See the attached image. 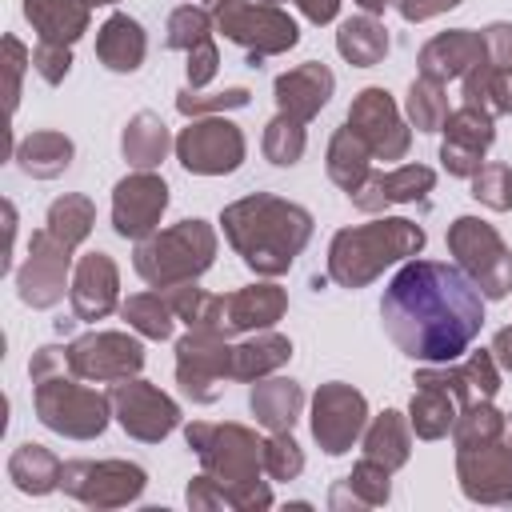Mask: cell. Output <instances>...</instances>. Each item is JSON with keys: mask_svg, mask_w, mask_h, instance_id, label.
<instances>
[{"mask_svg": "<svg viewBox=\"0 0 512 512\" xmlns=\"http://www.w3.org/2000/svg\"><path fill=\"white\" fill-rule=\"evenodd\" d=\"M32 404H36L40 424L68 440H96L112 420L108 392L84 388L80 376H72L68 368L32 380Z\"/></svg>", "mask_w": 512, "mask_h": 512, "instance_id": "5", "label": "cell"}, {"mask_svg": "<svg viewBox=\"0 0 512 512\" xmlns=\"http://www.w3.org/2000/svg\"><path fill=\"white\" fill-rule=\"evenodd\" d=\"M184 440L200 456V468L220 484H252L264 472V440L244 424L192 420Z\"/></svg>", "mask_w": 512, "mask_h": 512, "instance_id": "7", "label": "cell"}, {"mask_svg": "<svg viewBox=\"0 0 512 512\" xmlns=\"http://www.w3.org/2000/svg\"><path fill=\"white\" fill-rule=\"evenodd\" d=\"M460 0H396V12L408 20V24H420V20H432L440 12H452Z\"/></svg>", "mask_w": 512, "mask_h": 512, "instance_id": "53", "label": "cell"}, {"mask_svg": "<svg viewBox=\"0 0 512 512\" xmlns=\"http://www.w3.org/2000/svg\"><path fill=\"white\" fill-rule=\"evenodd\" d=\"M356 4H360L368 16H380V12H384L388 4H396V0H356Z\"/></svg>", "mask_w": 512, "mask_h": 512, "instance_id": "56", "label": "cell"}, {"mask_svg": "<svg viewBox=\"0 0 512 512\" xmlns=\"http://www.w3.org/2000/svg\"><path fill=\"white\" fill-rule=\"evenodd\" d=\"M252 100L248 88H224V92H204V88H180L176 92V112L180 116H220L232 108H244Z\"/></svg>", "mask_w": 512, "mask_h": 512, "instance_id": "45", "label": "cell"}, {"mask_svg": "<svg viewBox=\"0 0 512 512\" xmlns=\"http://www.w3.org/2000/svg\"><path fill=\"white\" fill-rule=\"evenodd\" d=\"M60 472H64V464L56 460V452L44 448V444H36V440L20 444L8 456V480L24 496H48V492H56L60 488Z\"/></svg>", "mask_w": 512, "mask_h": 512, "instance_id": "34", "label": "cell"}, {"mask_svg": "<svg viewBox=\"0 0 512 512\" xmlns=\"http://www.w3.org/2000/svg\"><path fill=\"white\" fill-rule=\"evenodd\" d=\"M420 248H424V228L408 216L352 224V228H340L328 244V276L340 288H364L384 268L412 260Z\"/></svg>", "mask_w": 512, "mask_h": 512, "instance_id": "3", "label": "cell"}, {"mask_svg": "<svg viewBox=\"0 0 512 512\" xmlns=\"http://www.w3.org/2000/svg\"><path fill=\"white\" fill-rule=\"evenodd\" d=\"M292 360V340L284 332H252L248 340L232 344V380H260L272 376L276 368H284Z\"/></svg>", "mask_w": 512, "mask_h": 512, "instance_id": "30", "label": "cell"}, {"mask_svg": "<svg viewBox=\"0 0 512 512\" xmlns=\"http://www.w3.org/2000/svg\"><path fill=\"white\" fill-rule=\"evenodd\" d=\"M120 316H124L140 336H148V340H168V336H172V324H176V312H172V304L164 300L160 288H156V292H136V296H128V300L120 304Z\"/></svg>", "mask_w": 512, "mask_h": 512, "instance_id": "40", "label": "cell"}, {"mask_svg": "<svg viewBox=\"0 0 512 512\" xmlns=\"http://www.w3.org/2000/svg\"><path fill=\"white\" fill-rule=\"evenodd\" d=\"M392 344L420 364H452L484 328V292L460 264L404 260L380 296Z\"/></svg>", "mask_w": 512, "mask_h": 512, "instance_id": "1", "label": "cell"}, {"mask_svg": "<svg viewBox=\"0 0 512 512\" xmlns=\"http://www.w3.org/2000/svg\"><path fill=\"white\" fill-rule=\"evenodd\" d=\"M492 356H496L500 372H512V324L492 336Z\"/></svg>", "mask_w": 512, "mask_h": 512, "instance_id": "55", "label": "cell"}, {"mask_svg": "<svg viewBox=\"0 0 512 512\" xmlns=\"http://www.w3.org/2000/svg\"><path fill=\"white\" fill-rule=\"evenodd\" d=\"M372 152V160H404L412 148V128L404 124L396 100L388 88H364L356 92L348 120H344Z\"/></svg>", "mask_w": 512, "mask_h": 512, "instance_id": "15", "label": "cell"}, {"mask_svg": "<svg viewBox=\"0 0 512 512\" xmlns=\"http://www.w3.org/2000/svg\"><path fill=\"white\" fill-rule=\"evenodd\" d=\"M92 224H96V204H92L88 196H80V192L56 196V200L48 204V216H44V228H48L56 240H64L68 248H80V244L88 240Z\"/></svg>", "mask_w": 512, "mask_h": 512, "instance_id": "39", "label": "cell"}, {"mask_svg": "<svg viewBox=\"0 0 512 512\" xmlns=\"http://www.w3.org/2000/svg\"><path fill=\"white\" fill-rule=\"evenodd\" d=\"M288 312V292L280 284H248L224 296V332H264Z\"/></svg>", "mask_w": 512, "mask_h": 512, "instance_id": "24", "label": "cell"}, {"mask_svg": "<svg viewBox=\"0 0 512 512\" xmlns=\"http://www.w3.org/2000/svg\"><path fill=\"white\" fill-rule=\"evenodd\" d=\"M304 472V452L292 440V432H272L264 440V476L272 480H296Z\"/></svg>", "mask_w": 512, "mask_h": 512, "instance_id": "47", "label": "cell"}, {"mask_svg": "<svg viewBox=\"0 0 512 512\" xmlns=\"http://www.w3.org/2000/svg\"><path fill=\"white\" fill-rule=\"evenodd\" d=\"M328 180L336 184V188H344L348 196L352 192H360L364 188V180L372 176V152H368V144L348 128V124H340L336 132H332V140H328Z\"/></svg>", "mask_w": 512, "mask_h": 512, "instance_id": "33", "label": "cell"}, {"mask_svg": "<svg viewBox=\"0 0 512 512\" xmlns=\"http://www.w3.org/2000/svg\"><path fill=\"white\" fill-rule=\"evenodd\" d=\"M24 20L44 44H76L88 32L92 4L88 0H24Z\"/></svg>", "mask_w": 512, "mask_h": 512, "instance_id": "26", "label": "cell"}, {"mask_svg": "<svg viewBox=\"0 0 512 512\" xmlns=\"http://www.w3.org/2000/svg\"><path fill=\"white\" fill-rule=\"evenodd\" d=\"M336 52L352 68H372V64H380L388 56V28L368 12L348 16L340 24V32H336Z\"/></svg>", "mask_w": 512, "mask_h": 512, "instance_id": "36", "label": "cell"}, {"mask_svg": "<svg viewBox=\"0 0 512 512\" xmlns=\"http://www.w3.org/2000/svg\"><path fill=\"white\" fill-rule=\"evenodd\" d=\"M388 500H392V472L384 464L368 460V456L344 480H336L332 492H328V504L336 512H344V508H380Z\"/></svg>", "mask_w": 512, "mask_h": 512, "instance_id": "29", "label": "cell"}, {"mask_svg": "<svg viewBox=\"0 0 512 512\" xmlns=\"http://www.w3.org/2000/svg\"><path fill=\"white\" fill-rule=\"evenodd\" d=\"M144 368V344L128 332H84L68 344V372L88 384H116Z\"/></svg>", "mask_w": 512, "mask_h": 512, "instance_id": "13", "label": "cell"}, {"mask_svg": "<svg viewBox=\"0 0 512 512\" xmlns=\"http://www.w3.org/2000/svg\"><path fill=\"white\" fill-rule=\"evenodd\" d=\"M464 376H468V388L476 400H492L496 388H500V364L492 356V348H480V352H468V360L460 364Z\"/></svg>", "mask_w": 512, "mask_h": 512, "instance_id": "48", "label": "cell"}, {"mask_svg": "<svg viewBox=\"0 0 512 512\" xmlns=\"http://www.w3.org/2000/svg\"><path fill=\"white\" fill-rule=\"evenodd\" d=\"M188 508L196 512H216V508H232V512H264L272 508V488L268 480H252V484H220L208 472L188 480Z\"/></svg>", "mask_w": 512, "mask_h": 512, "instance_id": "25", "label": "cell"}, {"mask_svg": "<svg viewBox=\"0 0 512 512\" xmlns=\"http://www.w3.org/2000/svg\"><path fill=\"white\" fill-rule=\"evenodd\" d=\"M508 448H512V412H504V436H500Z\"/></svg>", "mask_w": 512, "mask_h": 512, "instance_id": "57", "label": "cell"}, {"mask_svg": "<svg viewBox=\"0 0 512 512\" xmlns=\"http://www.w3.org/2000/svg\"><path fill=\"white\" fill-rule=\"evenodd\" d=\"M72 140L56 128H40V132H28L20 144H16V164L24 176L32 180H56L68 164H72Z\"/></svg>", "mask_w": 512, "mask_h": 512, "instance_id": "32", "label": "cell"}, {"mask_svg": "<svg viewBox=\"0 0 512 512\" xmlns=\"http://www.w3.org/2000/svg\"><path fill=\"white\" fill-rule=\"evenodd\" d=\"M164 300L172 304L176 320H184L192 332H224V296H212L204 288H196V280H184V284H172V288H160Z\"/></svg>", "mask_w": 512, "mask_h": 512, "instance_id": "37", "label": "cell"}, {"mask_svg": "<svg viewBox=\"0 0 512 512\" xmlns=\"http://www.w3.org/2000/svg\"><path fill=\"white\" fill-rule=\"evenodd\" d=\"M168 208V184L164 176L136 168L112 188V228L124 240H144L160 228V216Z\"/></svg>", "mask_w": 512, "mask_h": 512, "instance_id": "17", "label": "cell"}, {"mask_svg": "<svg viewBox=\"0 0 512 512\" xmlns=\"http://www.w3.org/2000/svg\"><path fill=\"white\" fill-rule=\"evenodd\" d=\"M404 108H408V124H412L416 132H440L444 120H448V112H452V108H448V96H444V84L424 80V76H416V80L408 84Z\"/></svg>", "mask_w": 512, "mask_h": 512, "instance_id": "42", "label": "cell"}, {"mask_svg": "<svg viewBox=\"0 0 512 512\" xmlns=\"http://www.w3.org/2000/svg\"><path fill=\"white\" fill-rule=\"evenodd\" d=\"M456 480L472 504H512V448L504 440L456 448Z\"/></svg>", "mask_w": 512, "mask_h": 512, "instance_id": "18", "label": "cell"}, {"mask_svg": "<svg viewBox=\"0 0 512 512\" xmlns=\"http://www.w3.org/2000/svg\"><path fill=\"white\" fill-rule=\"evenodd\" d=\"M504 436V412L492 400H472L456 412L452 424V440L456 448H476V444H492Z\"/></svg>", "mask_w": 512, "mask_h": 512, "instance_id": "41", "label": "cell"}, {"mask_svg": "<svg viewBox=\"0 0 512 512\" xmlns=\"http://www.w3.org/2000/svg\"><path fill=\"white\" fill-rule=\"evenodd\" d=\"M216 68H220V48H216V40L196 44V48L188 52V88H208L212 76H216Z\"/></svg>", "mask_w": 512, "mask_h": 512, "instance_id": "51", "label": "cell"}, {"mask_svg": "<svg viewBox=\"0 0 512 512\" xmlns=\"http://www.w3.org/2000/svg\"><path fill=\"white\" fill-rule=\"evenodd\" d=\"M148 472L132 460H68L60 472V488L88 508H124L140 500Z\"/></svg>", "mask_w": 512, "mask_h": 512, "instance_id": "9", "label": "cell"}, {"mask_svg": "<svg viewBox=\"0 0 512 512\" xmlns=\"http://www.w3.org/2000/svg\"><path fill=\"white\" fill-rule=\"evenodd\" d=\"M472 196L492 212H508L512 208V168L500 160L480 164V172L472 176Z\"/></svg>", "mask_w": 512, "mask_h": 512, "instance_id": "46", "label": "cell"}, {"mask_svg": "<svg viewBox=\"0 0 512 512\" xmlns=\"http://www.w3.org/2000/svg\"><path fill=\"white\" fill-rule=\"evenodd\" d=\"M332 88H336V76H332V68L320 64V60L296 64V68L280 72L276 84H272V92H276V108L288 112V116H296L300 124H308V120L328 104Z\"/></svg>", "mask_w": 512, "mask_h": 512, "instance_id": "22", "label": "cell"}, {"mask_svg": "<svg viewBox=\"0 0 512 512\" xmlns=\"http://www.w3.org/2000/svg\"><path fill=\"white\" fill-rule=\"evenodd\" d=\"M244 132L220 112V116H196L176 136V160L192 176H228L244 164Z\"/></svg>", "mask_w": 512, "mask_h": 512, "instance_id": "10", "label": "cell"}, {"mask_svg": "<svg viewBox=\"0 0 512 512\" xmlns=\"http://www.w3.org/2000/svg\"><path fill=\"white\" fill-rule=\"evenodd\" d=\"M108 400H112L116 424L140 444H160L180 428V404L148 380H136V376L116 380L108 388Z\"/></svg>", "mask_w": 512, "mask_h": 512, "instance_id": "12", "label": "cell"}, {"mask_svg": "<svg viewBox=\"0 0 512 512\" xmlns=\"http://www.w3.org/2000/svg\"><path fill=\"white\" fill-rule=\"evenodd\" d=\"M460 404L452 400V392H444L440 384H416L412 404H408V424L420 440H440L452 432Z\"/></svg>", "mask_w": 512, "mask_h": 512, "instance_id": "38", "label": "cell"}, {"mask_svg": "<svg viewBox=\"0 0 512 512\" xmlns=\"http://www.w3.org/2000/svg\"><path fill=\"white\" fill-rule=\"evenodd\" d=\"M68 300H72V316L76 320H104L116 300H120V268L108 252H88L76 260L72 268V284H68Z\"/></svg>", "mask_w": 512, "mask_h": 512, "instance_id": "21", "label": "cell"}, {"mask_svg": "<svg viewBox=\"0 0 512 512\" xmlns=\"http://www.w3.org/2000/svg\"><path fill=\"white\" fill-rule=\"evenodd\" d=\"M480 60H488L484 32H472V28H448V32H436V36L420 48L416 68H420L424 80L448 84V80H464Z\"/></svg>", "mask_w": 512, "mask_h": 512, "instance_id": "20", "label": "cell"}, {"mask_svg": "<svg viewBox=\"0 0 512 512\" xmlns=\"http://www.w3.org/2000/svg\"><path fill=\"white\" fill-rule=\"evenodd\" d=\"M32 64V52L16 40V36H4V72H8V112H16L20 104V76L24 68Z\"/></svg>", "mask_w": 512, "mask_h": 512, "instance_id": "50", "label": "cell"}, {"mask_svg": "<svg viewBox=\"0 0 512 512\" xmlns=\"http://www.w3.org/2000/svg\"><path fill=\"white\" fill-rule=\"evenodd\" d=\"M448 252L484 292V300H504L512 292V248L480 216H456L448 224Z\"/></svg>", "mask_w": 512, "mask_h": 512, "instance_id": "8", "label": "cell"}, {"mask_svg": "<svg viewBox=\"0 0 512 512\" xmlns=\"http://www.w3.org/2000/svg\"><path fill=\"white\" fill-rule=\"evenodd\" d=\"M444 144H440V164L448 176H464L472 180L496 140V128H492V112L488 108H476V104H460L456 112H448L444 120Z\"/></svg>", "mask_w": 512, "mask_h": 512, "instance_id": "19", "label": "cell"}, {"mask_svg": "<svg viewBox=\"0 0 512 512\" xmlns=\"http://www.w3.org/2000/svg\"><path fill=\"white\" fill-rule=\"evenodd\" d=\"M96 56L108 72H136L148 56V36L136 16L112 12L96 32Z\"/></svg>", "mask_w": 512, "mask_h": 512, "instance_id": "28", "label": "cell"}, {"mask_svg": "<svg viewBox=\"0 0 512 512\" xmlns=\"http://www.w3.org/2000/svg\"><path fill=\"white\" fill-rule=\"evenodd\" d=\"M360 440H364V456L376 460V464H384L388 472L404 468L408 456H412V424L396 408H384L380 416H372Z\"/></svg>", "mask_w": 512, "mask_h": 512, "instance_id": "31", "label": "cell"}, {"mask_svg": "<svg viewBox=\"0 0 512 512\" xmlns=\"http://www.w3.org/2000/svg\"><path fill=\"white\" fill-rule=\"evenodd\" d=\"M212 20L224 40L240 44L248 52V64L256 68L264 56H280L300 44L296 20L280 4L264 0H212Z\"/></svg>", "mask_w": 512, "mask_h": 512, "instance_id": "6", "label": "cell"}, {"mask_svg": "<svg viewBox=\"0 0 512 512\" xmlns=\"http://www.w3.org/2000/svg\"><path fill=\"white\" fill-rule=\"evenodd\" d=\"M32 68L40 72L44 84H60V80L68 76V68H72V48H68V44H44V40H36V48H32Z\"/></svg>", "mask_w": 512, "mask_h": 512, "instance_id": "49", "label": "cell"}, {"mask_svg": "<svg viewBox=\"0 0 512 512\" xmlns=\"http://www.w3.org/2000/svg\"><path fill=\"white\" fill-rule=\"evenodd\" d=\"M304 144H308L304 124H300L296 116H288V112H276V116L268 120V128H264V140H260L264 156H268L276 168H292V164H300Z\"/></svg>", "mask_w": 512, "mask_h": 512, "instance_id": "43", "label": "cell"}, {"mask_svg": "<svg viewBox=\"0 0 512 512\" xmlns=\"http://www.w3.org/2000/svg\"><path fill=\"white\" fill-rule=\"evenodd\" d=\"M72 252L64 240H56L48 228L32 232L28 240V256L16 272V296L28 308H56L64 300L68 288V272H72Z\"/></svg>", "mask_w": 512, "mask_h": 512, "instance_id": "16", "label": "cell"}, {"mask_svg": "<svg viewBox=\"0 0 512 512\" xmlns=\"http://www.w3.org/2000/svg\"><path fill=\"white\" fill-rule=\"evenodd\" d=\"M88 4H116V0H88Z\"/></svg>", "mask_w": 512, "mask_h": 512, "instance_id": "58", "label": "cell"}, {"mask_svg": "<svg viewBox=\"0 0 512 512\" xmlns=\"http://www.w3.org/2000/svg\"><path fill=\"white\" fill-rule=\"evenodd\" d=\"M296 8H300L312 24H328V20H336L340 0H296Z\"/></svg>", "mask_w": 512, "mask_h": 512, "instance_id": "54", "label": "cell"}, {"mask_svg": "<svg viewBox=\"0 0 512 512\" xmlns=\"http://www.w3.org/2000/svg\"><path fill=\"white\" fill-rule=\"evenodd\" d=\"M368 428V400L344 380L320 384L312 396V440L328 456H344Z\"/></svg>", "mask_w": 512, "mask_h": 512, "instance_id": "14", "label": "cell"}, {"mask_svg": "<svg viewBox=\"0 0 512 512\" xmlns=\"http://www.w3.org/2000/svg\"><path fill=\"white\" fill-rule=\"evenodd\" d=\"M220 224L232 252L256 276H284L312 240V212L272 192H252L244 200H232L220 212Z\"/></svg>", "mask_w": 512, "mask_h": 512, "instance_id": "2", "label": "cell"}, {"mask_svg": "<svg viewBox=\"0 0 512 512\" xmlns=\"http://www.w3.org/2000/svg\"><path fill=\"white\" fill-rule=\"evenodd\" d=\"M212 28H216L212 12H204L200 4H180V8L168 16V36H164V44L176 48V52H192L196 44L212 40Z\"/></svg>", "mask_w": 512, "mask_h": 512, "instance_id": "44", "label": "cell"}, {"mask_svg": "<svg viewBox=\"0 0 512 512\" xmlns=\"http://www.w3.org/2000/svg\"><path fill=\"white\" fill-rule=\"evenodd\" d=\"M484 44H488V64L500 72H512V24L496 20L484 28Z\"/></svg>", "mask_w": 512, "mask_h": 512, "instance_id": "52", "label": "cell"}, {"mask_svg": "<svg viewBox=\"0 0 512 512\" xmlns=\"http://www.w3.org/2000/svg\"><path fill=\"white\" fill-rule=\"evenodd\" d=\"M248 408L268 432H292L304 412V388L288 376H260L248 392Z\"/></svg>", "mask_w": 512, "mask_h": 512, "instance_id": "27", "label": "cell"}, {"mask_svg": "<svg viewBox=\"0 0 512 512\" xmlns=\"http://www.w3.org/2000/svg\"><path fill=\"white\" fill-rule=\"evenodd\" d=\"M168 148H176V140L168 136V124L156 116V112H136L128 124H124V136H120V152L132 168H156Z\"/></svg>", "mask_w": 512, "mask_h": 512, "instance_id": "35", "label": "cell"}, {"mask_svg": "<svg viewBox=\"0 0 512 512\" xmlns=\"http://www.w3.org/2000/svg\"><path fill=\"white\" fill-rule=\"evenodd\" d=\"M436 188V172L428 164H400V168H388V172H372L364 180L360 192H352L348 200L360 208V212H380L388 204H412V200H424L428 192Z\"/></svg>", "mask_w": 512, "mask_h": 512, "instance_id": "23", "label": "cell"}, {"mask_svg": "<svg viewBox=\"0 0 512 512\" xmlns=\"http://www.w3.org/2000/svg\"><path fill=\"white\" fill-rule=\"evenodd\" d=\"M232 380V344L220 332H192L176 340V384L192 404H216Z\"/></svg>", "mask_w": 512, "mask_h": 512, "instance_id": "11", "label": "cell"}, {"mask_svg": "<svg viewBox=\"0 0 512 512\" xmlns=\"http://www.w3.org/2000/svg\"><path fill=\"white\" fill-rule=\"evenodd\" d=\"M216 260V232L208 220H180L172 228H156L152 236L136 240L132 268L148 288H172L196 280Z\"/></svg>", "mask_w": 512, "mask_h": 512, "instance_id": "4", "label": "cell"}]
</instances>
